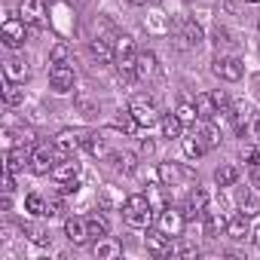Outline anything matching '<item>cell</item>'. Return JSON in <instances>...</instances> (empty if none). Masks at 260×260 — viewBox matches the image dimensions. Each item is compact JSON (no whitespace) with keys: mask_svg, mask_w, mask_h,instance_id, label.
I'll use <instances>...</instances> for the list:
<instances>
[{"mask_svg":"<svg viewBox=\"0 0 260 260\" xmlns=\"http://www.w3.org/2000/svg\"><path fill=\"white\" fill-rule=\"evenodd\" d=\"M153 214H156V208H153V205H150V199H147V196H141V193L128 196V199L122 202V220L132 226V230H150Z\"/></svg>","mask_w":260,"mask_h":260,"instance_id":"cell-1","label":"cell"},{"mask_svg":"<svg viewBox=\"0 0 260 260\" xmlns=\"http://www.w3.org/2000/svg\"><path fill=\"white\" fill-rule=\"evenodd\" d=\"M156 175H159V184L162 187H184V184H190V181H196V172L193 169H187V166H181V162H159V169H156Z\"/></svg>","mask_w":260,"mask_h":260,"instance_id":"cell-2","label":"cell"},{"mask_svg":"<svg viewBox=\"0 0 260 260\" xmlns=\"http://www.w3.org/2000/svg\"><path fill=\"white\" fill-rule=\"evenodd\" d=\"M58 156H61V153H58L55 144H37V147L31 150V172H34V175H52Z\"/></svg>","mask_w":260,"mask_h":260,"instance_id":"cell-3","label":"cell"},{"mask_svg":"<svg viewBox=\"0 0 260 260\" xmlns=\"http://www.w3.org/2000/svg\"><path fill=\"white\" fill-rule=\"evenodd\" d=\"M156 223H159V230H162L166 236L178 239V236L184 233V226H187V214L178 211V208H172V205H166L162 211H156Z\"/></svg>","mask_w":260,"mask_h":260,"instance_id":"cell-4","label":"cell"},{"mask_svg":"<svg viewBox=\"0 0 260 260\" xmlns=\"http://www.w3.org/2000/svg\"><path fill=\"white\" fill-rule=\"evenodd\" d=\"M0 40H4V46H10V49H19L28 40V25L22 19H16V16H7L4 28H0Z\"/></svg>","mask_w":260,"mask_h":260,"instance_id":"cell-5","label":"cell"},{"mask_svg":"<svg viewBox=\"0 0 260 260\" xmlns=\"http://www.w3.org/2000/svg\"><path fill=\"white\" fill-rule=\"evenodd\" d=\"M128 110L135 113V119L141 122V128H150V125H156L162 116H159V110H156V104L150 101V98H144V95H138V98H132V104H128Z\"/></svg>","mask_w":260,"mask_h":260,"instance_id":"cell-6","label":"cell"},{"mask_svg":"<svg viewBox=\"0 0 260 260\" xmlns=\"http://www.w3.org/2000/svg\"><path fill=\"white\" fill-rule=\"evenodd\" d=\"M211 71H214L220 80H226V83L242 80V61H239L236 55H223V52H217L214 61H211Z\"/></svg>","mask_w":260,"mask_h":260,"instance_id":"cell-7","label":"cell"},{"mask_svg":"<svg viewBox=\"0 0 260 260\" xmlns=\"http://www.w3.org/2000/svg\"><path fill=\"white\" fill-rule=\"evenodd\" d=\"M19 19L28 28H43L46 25V4L43 0H22L19 4Z\"/></svg>","mask_w":260,"mask_h":260,"instance_id":"cell-8","label":"cell"},{"mask_svg":"<svg viewBox=\"0 0 260 260\" xmlns=\"http://www.w3.org/2000/svg\"><path fill=\"white\" fill-rule=\"evenodd\" d=\"M74 83H77V77H74V68L71 64H52L49 68V86H52V92L68 95L74 89Z\"/></svg>","mask_w":260,"mask_h":260,"instance_id":"cell-9","label":"cell"},{"mask_svg":"<svg viewBox=\"0 0 260 260\" xmlns=\"http://www.w3.org/2000/svg\"><path fill=\"white\" fill-rule=\"evenodd\" d=\"M22 169H31V147H10L4 153V172H22Z\"/></svg>","mask_w":260,"mask_h":260,"instance_id":"cell-10","label":"cell"},{"mask_svg":"<svg viewBox=\"0 0 260 260\" xmlns=\"http://www.w3.org/2000/svg\"><path fill=\"white\" fill-rule=\"evenodd\" d=\"M83 141H86V132H74V128H64V132H58V138H55V147H58L61 156H74V153L83 147Z\"/></svg>","mask_w":260,"mask_h":260,"instance_id":"cell-11","label":"cell"},{"mask_svg":"<svg viewBox=\"0 0 260 260\" xmlns=\"http://www.w3.org/2000/svg\"><path fill=\"white\" fill-rule=\"evenodd\" d=\"M80 178V162L77 156H61L52 169V181L55 184H68V181H77Z\"/></svg>","mask_w":260,"mask_h":260,"instance_id":"cell-12","label":"cell"},{"mask_svg":"<svg viewBox=\"0 0 260 260\" xmlns=\"http://www.w3.org/2000/svg\"><path fill=\"white\" fill-rule=\"evenodd\" d=\"M64 236L74 242V245H86L92 236H89V223H86V217H77V214H71V217H64Z\"/></svg>","mask_w":260,"mask_h":260,"instance_id":"cell-13","label":"cell"},{"mask_svg":"<svg viewBox=\"0 0 260 260\" xmlns=\"http://www.w3.org/2000/svg\"><path fill=\"white\" fill-rule=\"evenodd\" d=\"M175 28H178V40H184L187 46H199V43H202V37H205V34H202V28H199L193 19H184V16H181V19H175Z\"/></svg>","mask_w":260,"mask_h":260,"instance_id":"cell-14","label":"cell"},{"mask_svg":"<svg viewBox=\"0 0 260 260\" xmlns=\"http://www.w3.org/2000/svg\"><path fill=\"white\" fill-rule=\"evenodd\" d=\"M205 208H208V190L196 187V190L187 196V202H184V214H187V220H196V217L205 214Z\"/></svg>","mask_w":260,"mask_h":260,"instance_id":"cell-15","label":"cell"},{"mask_svg":"<svg viewBox=\"0 0 260 260\" xmlns=\"http://www.w3.org/2000/svg\"><path fill=\"white\" fill-rule=\"evenodd\" d=\"M172 236H166L162 230H147V236H144V245H147V251L153 254V257H166V254H172V242H169Z\"/></svg>","mask_w":260,"mask_h":260,"instance_id":"cell-16","label":"cell"},{"mask_svg":"<svg viewBox=\"0 0 260 260\" xmlns=\"http://www.w3.org/2000/svg\"><path fill=\"white\" fill-rule=\"evenodd\" d=\"M202 220H205V233L214 239V236H220V233H226V223H230V217L220 211V208H205V214H202Z\"/></svg>","mask_w":260,"mask_h":260,"instance_id":"cell-17","label":"cell"},{"mask_svg":"<svg viewBox=\"0 0 260 260\" xmlns=\"http://www.w3.org/2000/svg\"><path fill=\"white\" fill-rule=\"evenodd\" d=\"M89 52H92V58H95L98 64H110V61H116V49L110 46V40L95 37V40L89 43Z\"/></svg>","mask_w":260,"mask_h":260,"instance_id":"cell-18","label":"cell"},{"mask_svg":"<svg viewBox=\"0 0 260 260\" xmlns=\"http://www.w3.org/2000/svg\"><path fill=\"white\" fill-rule=\"evenodd\" d=\"M135 74L138 80H153L159 74V61L153 52H138V64H135Z\"/></svg>","mask_w":260,"mask_h":260,"instance_id":"cell-19","label":"cell"},{"mask_svg":"<svg viewBox=\"0 0 260 260\" xmlns=\"http://www.w3.org/2000/svg\"><path fill=\"white\" fill-rule=\"evenodd\" d=\"M92 254H95L98 260H113V257H119V254H122V248H119V242H116V239L104 236V239H95Z\"/></svg>","mask_w":260,"mask_h":260,"instance_id":"cell-20","label":"cell"},{"mask_svg":"<svg viewBox=\"0 0 260 260\" xmlns=\"http://www.w3.org/2000/svg\"><path fill=\"white\" fill-rule=\"evenodd\" d=\"M226 236L230 239H236V242H245L248 236H251V226H248V214H233L230 217V223H226Z\"/></svg>","mask_w":260,"mask_h":260,"instance_id":"cell-21","label":"cell"},{"mask_svg":"<svg viewBox=\"0 0 260 260\" xmlns=\"http://www.w3.org/2000/svg\"><path fill=\"white\" fill-rule=\"evenodd\" d=\"M4 80L25 83V80H28V64H25V58H7V61H4Z\"/></svg>","mask_w":260,"mask_h":260,"instance_id":"cell-22","label":"cell"},{"mask_svg":"<svg viewBox=\"0 0 260 260\" xmlns=\"http://www.w3.org/2000/svg\"><path fill=\"white\" fill-rule=\"evenodd\" d=\"M196 110H199V119H214V116L220 113V107H217V98H214L211 92H202V95H196Z\"/></svg>","mask_w":260,"mask_h":260,"instance_id":"cell-23","label":"cell"},{"mask_svg":"<svg viewBox=\"0 0 260 260\" xmlns=\"http://www.w3.org/2000/svg\"><path fill=\"white\" fill-rule=\"evenodd\" d=\"M196 135L205 141V147H208V150H214V147L220 144V128L214 125V119H202V125L196 128Z\"/></svg>","mask_w":260,"mask_h":260,"instance_id":"cell-24","label":"cell"},{"mask_svg":"<svg viewBox=\"0 0 260 260\" xmlns=\"http://www.w3.org/2000/svg\"><path fill=\"white\" fill-rule=\"evenodd\" d=\"M113 125L119 128V132H125V135H135L138 128H141V122L135 119V113L128 110V107H125V110H119V113L113 116Z\"/></svg>","mask_w":260,"mask_h":260,"instance_id":"cell-25","label":"cell"},{"mask_svg":"<svg viewBox=\"0 0 260 260\" xmlns=\"http://www.w3.org/2000/svg\"><path fill=\"white\" fill-rule=\"evenodd\" d=\"M159 125H162V138H169V141L181 138V132H184V122H181L178 113H166V116L159 119Z\"/></svg>","mask_w":260,"mask_h":260,"instance_id":"cell-26","label":"cell"},{"mask_svg":"<svg viewBox=\"0 0 260 260\" xmlns=\"http://www.w3.org/2000/svg\"><path fill=\"white\" fill-rule=\"evenodd\" d=\"M4 101H7L10 107H19V104H25V89H22V83L4 80Z\"/></svg>","mask_w":260,"mask_h":260,"instance_id":"cell-27","label":"cell"},{"mask_svg":"<svg viewBox=\"0 0 260 260\" xmlns=\"http://www.w3.org/2000/svg\"><path fill=\"white\" fill-rule=\"evenodd\" d=\"M239 178H242L239 166H220V169L214 172V184H217V187H233Z\"/></svg>","mask_w":260,"mask_h":260,"instance_id":"cell-28","label":"cell"},{"mask_svg":"<svg viewBox=\"0 0 260 260\" xmlns=\"http://www.w3.org/2000/svg\"><path fill=\"white\" fill-rule=\"evenodd\" d=\"M184 153H187L190 159H199L202 153H208V147H205V141H202V138L193 132L190 138H184Z\"/></svg>","mask_w":260,"mask_h":260,"instance_id":"cell-29","label":"cell"},{"mask_svg":"<svg viewBox=\"0 0 260 260\" xmlns=\"http://www.w3.org/2000/svg\"><path fill=\"white\" fill-rule=\"evenodd\" d=\"M25 211L34 214V217H46V199L37 196V193H28L25 196Z\"/></svg>","mask_w":260,"mask_h":260,"instance_id":"cell-30","label":"cell"},{"mask_svg":"<svg viewBox=\"0 0 260 260\" xmlns=\"http://www.w3.org/2000/svg\"><path fill=\"white\" fill-rule=\"evenodd\" d=\"M86 223H89V236H92V239H104V236L110 233V226H107V220H104L101 214L86 217Z\"/></svg>","mask_w":260,"mask_h":260,"instance_id":"cell-31","label":"cell"},{"mask_svg":"<svg viewBox=\"0 0 260 260\" xmlns=\"http://www.w3.org/2000/svg\"><path fill=\"white\" fill-rule=\"evenodd\" d=\"M110 159H113V169L116 172H125V175L135 172V156L132 153H110Z\"/></svg>","mask_w":260,"mask_h":260,"instance_id":"cell-32","label":"cell"},{"mask_svg":"<svg viewBox=\"0 0 260 260\" xmlns=\"http://www.w3.org/2000/svg\"><path fill=\"white\" fill-rule=\"evenodd\" d=\"M113 49H116V58H125V55H138V52H135V40H132V37H116Z\"/></svg>","mask_w":260,"mask_h":260,"instance_id":"cell-33","label":"cell"},{"mask_svg":"<svg viewBox=\"0 0 260 260\" xmlns=\"http://www.w3.org/2000/svg\"><path fill=\"white\" fill-rule=\"evenodd\" d=\"M144 25H147V31H153V34H166V31H169V22H166V16H159V13L147 16Z\"/></svg>","mask_w":260,"mask_h":260,"instance_id":"cell-34","label":"cell"},{"mask_svg":"<svg viewBox=\"0 0 260 260\" xmlns=\"http://www.w3.org/2000/svg\"><path fill=\"white\" fill-rule=\"evenodd\" d=\"M83 147L92 153V156H104L107 153V144L98 138V135H86V141H83Z\"/></svg>","mask_w":260,"mask_h":260,"instance_id":"cell-35","label":"cell"},{"mask_svg":"<svg viewBox=\"0 0 260 260\" xmlns=\"http://www.w3.org/2000/svg\"><path fill=\"white\" fill-rule=\"evenodd\" d=\"M178 116H181V122H184V125H196L199 110H196V104H181V107H178Z\"/></svg>","mask_w":260,"mask_h":260,"instance_id":"cell-36","label":"cell"},{"mask_svg":"<svg viewBox=\"0 0 260 260\" xmlns=\"http://www.w3.org/2000/svg\"><path fill=\"white\" fill-rule=\"evenodd\" d=\"M239 208H242V214L251 217V214H257V199H254L248 190H242V193H239Z\"/></svg>","mask_w":260,"mask_h":260,"instance_id":"cell-37","label":"cell"},{"mask_svg":"<svg viewBox=\"0 0 260 260\" xmlns=\"http://www.w3.org/2000/svg\"><path fill=\"white\" fill-rule=\"evenodd\" d=\"M68 55H71V49H68L64 43H55L52 52H49V61H52V64H68Z\"/></svg>","mask_w":260,"mask_h":260,"instance_id":"cell-38","label":"cell"},{"mask_svg":"<svg viewBox=\"0 0 260 260\" xmlns=\"http://www.w3.org/2000/svg\"><path fill=\"white\" fill-rule=\"evenodd\" d=\"M242 159L248 169H257L260 166V147H242Z\"/></svg>","mask_w":260,"mask_h":260,"instance_id":"cell-39","label":"cell"},{"mask_svg":"<svg viewBox=\"0 0 260 260\" xmlns=\"http://www.w3.org/2000/svg\"><path fill=\"white\" fill-rule=\"evenodd\" d=\"M46 217H64V199H49L46 202Z\"/></svg>","mask_w":260,"mask_h":260,"instance_id":"cell-40","label":"cell"},{"mask_svg":"<svg viewBox=\"0 0 260 260\" xmlns=\"http://www.w3.org/2000/svg\"><path fill=\"white\" fill-rule=\"evenodd\" d=\"M77 107H80V110H83L86 116H95V113H98V107H95V104H92L89 98H80V101H77Z\"/></svg>","mask_w":260,"mask_h":260,"instance_id":"cell-41","label":"cell"},{"mask_svg":"<svg viewBox=\"0 0 260 260\" xmlns=\"http://www.w3.org/2000/svg\"><path fill=\"white\" fill-rule=\"evenodd\" d=\"M175 254H178V257H199V251H196L193 245H181V248H178Z\"/></svg>","mask_w":260,"mask_h":260,"instance_id":"cell-42","label":"cell"},{"mask_svg":"<svg viewBox=\"0 0 260 260\" xmlns=\"http://www.w3.org/2000/svg\"><path fill=\"white\" fill-rule=\"evenodd\" d=\"M153 150H156V144H153L150 138H144V141H141V153H147V156H150Z\"/></svg>","mask_w":260,"mask_h":260,"instance_id":"cell-43","label":"cell"},{"mask_svg":"<svg viewBox=\"0 0 260 260\" xmlns=\"http://www.w3.org/2000/svg\"><path fill=\"white\" fill-rule=\"evenodd\" d=\"M13 193H4V199H0V208H4V211H10L13 208V199H10Z\"/></svg>","mask_w":260,"mask_h":260,"instance_id":"cell-44","label":"cell"},{"mask_svg":"<svg viewBox=\"0 0 260 260\" xmlns=\"http://www.w3.org/2000/svg\"><path fill=\"white\" fill-rule=\"evenodd\" d=\"M251 132H254V138H257V144H260V113L254 116V125H251Z\"/></svg>","mask_w":260,"mask_h":260,"instance_id":"cell-45","label":"cell"},{"mask_svg":"<svg viewBox=\"0 0 260 260\" xmlns=\"http://www.w3.org/2000/svg\"><path fill=\"white\" fill-rule=\"evenodd\" d=\"M251 239H254V242H257V245H260V223H257V226H254V230H251Z\"/></svg>","mask_w":260,"mask_h":260,"instance_id":"cell-46","label":"cell"},{"mask_svg":"<svg viewBox=\"0 0 260 260\" xmlns=\"http://www.w3.org/2000/svg\"><path fill=\"white\" fill-rule=\"evenodd\" d=\"M128 4H135V7H144V4H147V0H128Z\"/></svg>","mask_w":260,"mask_h":260,"instance_id":"cell-47","label":"cell"},{"mask_svg":"<svg viewBox=\"0 0 260 260\" xmlns=\"http://www.w3.org/2000/svg\"><path fill=\"white\" fill-rule=\"evenodd\" d=\"M147 4H150V7H159V4H162V0H147Z\"/></svg>","mask_w":260,"mask_h":260,"instance_id":"cell-48","label":"cell"},{"mask_svg":"<svg viewBox=\"0 0 260 260\" xmlns=\"http://www.w3.org/2000/svg\"><path fill=\"white\" fill-rule=\"evenodd\" d=\"M245 4H260V0H245Z\"/></svg>","mask_w":260,"mask_h":260,"instance_id":"cell-49","label":"cell"}]
</instances>
